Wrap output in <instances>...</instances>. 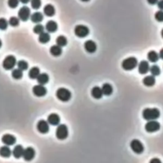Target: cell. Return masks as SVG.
<instances>
[{
  "instance_id": "obj_46",
  "label": "cell",
  "mask_w": 163,
  "mask_h": 163,
  "mask_svg": "<svg viewBox=\"0 0 163 163\" xmlns=\"http://www.w3.org/2000/svg\"><path fill=\"white\" fill-rule=\"evenodd\" d=\"M81 1H83V2H88L90 0H81Z\"/></svg>"
},
{
  "instance_id": "obj_43",
  "label": "cell",
  "mask_w": 163,
  "mask_h": 163,
  "mask_svg": "<svg viewBox=\"0 0 163 163\" xmlns=\"http://www.w3.org/2000/svg\"><path fill=\"white\" fill-rule=\"evenodd\" d=\"M159 54V58H161V59H163V48L161 50V51H160L159 54Z\"/></svg>"
},
{
  "instance_id": "obj_11",
  "label": "cell",
  "mask_w": 163,
  "mask_h": 163,
  "mask_svg": "<svg viewBox=\"0 0 163 163\" xmlns=\"http://www.w3.org/2000/svg\"><path fill=\"white\" fill-rule=\"evenodd\" d=\"M37 130L41 133H46L50 130V126L47 121L45 120H39L37 123Z\"/></svg>"
},
{
  "instance_id": "obj_18",
  "label": "cell",
  "mask_w": 163,
  "mask_h": 163,
  "mask_svg": "<svg viewBox=\"0 0 163 163\" xmlns=\"http://www.w3.org/2000/svg\"><path fill=\"white\" fill-rule=\"evenodd\" d=\"M23 151H24V149H23V146L21 145H17L13 149L12 155L15 158H20L21 157H23Z\"/></svg>"
},
{
  "instance_id": "obj_29",
  "label": "cell",
  "mask_w": 163,
  "mask_h": 163,
  "mask_svg": "<svg viewBox=\"0 0 163 163\" xmlns=\"http://www.w3.org/2000/svg\"><path fill=\"white\" fill-rule=\"evenodd\" d=\"M50 40H51V36H50L49 33H47V32H43V33L39 35V41L41 43H47Z\"/></svg>"
},
{
  "instance_id": "obj_47",
  "label": "cell",
  "mask_w": 163,
  "mask_h": 163,
  "mask_svg": "<svg viewBox=\"0 0 163 163\" xmlns=\"http://www.w3.org/2000/svg\"><path fill=\"white\" fill-rule=\"evenodd\" d=\"M2 46V41H1V39H0V47Z\"/></svg>"
},
{
  "instance_id": "obj_7",
  "label": "cell",
  "mask_w": 163,
  "mask_h": 163,
  "mask_svg": "<svg viewBox=\"0 0 163 163\" xmlns=\"http://www.w3.org/2000/svg\"><path fill=\"white\" fill-rule=\"evenodd\" d=\"M18 15H19V19H21L22 21H27L30 17V8L26 6H23L19 9V11L18 12Z\"/></svg>"
},
{
  "instance_id": "obj_4",
  "label": "cell",
  "mask_w": 163,
  "mask_h": 163,
  "mask_svg": "<svg viewBox=\"0 0 163 163\" xmlns=\"http://www.w3.org/2000/svg\"><path fill=\"white\" fill-rule=\"evenodd\" d=\"M69 131L67 126L65 124L58 125L55 131V135L58 140H64L68 137Z\"/></svg>"
},
{
  "instance_id": "obj_12",
  "label": "cell",
  "mask_w": 163,
  "mask_h": 163,
  "mask_svg": "<svg viewBox=\"0 0 163 163\" xmlns=\"http://www.w3.org/2000/svg\"><path fill=\"white\" fill-rule=\"evenodd\" d=\"M35 156V150L32 147H27L26 149H24L23 151V158H24V160L27 161H32L34 159Z\"/></svg>"
},
{
  "instance_id": "obj_28",
  "label": "cell",
  "mask_w": 163,
  "mask_h": 163,
  "mask_svg": "<svg viewBox=\"0 0 163 163\" xmlns=\"http://www.w3.org/2000/svg\"><path fill=\"white\" fill-rule=\"evenodd\" d=\"M147 58L150 62H157L159 59V54L156 51H151L147 54Z\"/></svg>"
},
{
  "instance_id": "obj_31",
  "label": "cell",
  "mask_w": 163,
  "mask_h": 163,
  "mask_svg": "<svg viewBox=\"0 0 163 163\" xmlns=\"http://www.w3.org/2000/svg\"><path fill=\"white\" fill-rule=\"evenodd\" d=\"M11 75H12L13 79H21L23 78V70H21L20 69H14L12 70V73H11Z\"/></svg>"
},
{
  "instance_id": "obj_5",
  "label": "cell",
  "mask_w": 163,
  "mask_h": 163,
  "mask_svg": "<svg viewBox=\"0 0 163 163\" xmlns=\"http://www.w3.org/2000/svg\"><path fill=\"white\" fill-rule=\"evenodd\" d=\"M16 64H17V61H16L15 57L13 56V55H8V56H7L3 59V67L5 70H10L14 69V67H15Z\"/></svg>"
},
{
  "instance_id": "obj_39",
  "label": "cell",
  "mask_w": 163,
  "mask_h": 163,
  "mask_svg": "<svg viewBox=\"0 0 163 163\" xmlns=\"http://www.w3.org/2000/svg\"><path fill=\"white\" fill-rule=\"evenodd\" d=\"M155 19H156L158 22H159V23H162L163 22V11H157V12L155 13Z\"/></svg>"
},
{
  "instance_id": "obj_10",
  "label": "cell",
  "mask_w": 163,
  "mask_h": 163,
  "mask_svg": "<svg viewBox=\"0 0 163 163\" xmlns=\"http://www.w3.org/2000/svg\"><path fill=\"white\" fill-rule=\"evenodd\" d=\"M32 91H33V94L35 95V96L43 97L46 95L47 90H46V87H45L43 85L39 84L34 86Z\"/></svg>"
},
{
  "instance_id": "obj_37",
  "label": "cell",
  "mask_w": 163,
  "mask_h": 163,
  "mask_svg": "<svg viewBox=\"0 0 163 163\" xmlns=\"http://www.w3.org/2000/svg\"><path fill=\"white\" fill-rule=\"evenodd\" d=\"M8 22L3 19V18H1L0 19V30H6L7 28V26H8Z\"/></svg>"
},
{
  "instance_id": "obj_42",
  "label": "cell",
  "mask_w": 163,
  "mask_h": 163,
  "mask_svg": "<svg viewBox=\"0 0 163 163\" xmlns=\"http://www.w3.org/2000/svg\"><path fill=\"white\" fill-rule=\"evenodd\" d=\"M147 2L150 5H155V4L158 3V0H147Z\"/></svg>"
},
{
  "instance_id": "obj_3",
  "label": "cell",
  "mask_w": 163,
  "mask_h": 163,
  "mask_svg": "<svg viewBox=\"0 0 163 163\" xmlns=\"http://www.w3.org/2000/svg\"><path fill=\"white\" fill-rule=\"evenodd\" d=\"M138 66V59L134 57H129L122 62V67L125 70H132Z\"/></svg>"
},
{
  "instance_id": "obj_6",
  "label": "cell",
  "mask_w": 163,
  "mask_h": 163,
  "mask_svg": "<svg viewBox=\"0 0 163 163\" xmlns=\"http://www.w3.org/2000/svg\"><path fill=\"white\" fill-rule=\"evenodd\" d=\"M90 33V30L86 26L84 25H78L74 27V34L79 38L86 37Z\"/></svg>"
},
{
  "instance_id": "obj_40",
  "label": "cell",
  "mask_w": 163,
  "mask_h": 163,
  "mask_svg": "<svg viewBox=\"0 0 163 163\" xmlns=\"http://www.w3.org/2000/svg\"><path fill=\"white\" fill-rule=\"evenodd\" d=\"M149 163H161V161L159 159V158H152V159L149 161Z\"/></svg>"
},
{
  "instance_id": "obj_26",
  "label": "cell",
  "mask_w": 163,
  "mask_h": 163,
  "mask_svg": "<svg viewBox=\"0 0 163 163\" xmlns=\"http://www.w3.org/2000/svg\"><path fill=\"white\" fill-rule=\"evenodd\" d=\"M50 52L52 54L53 56L58 57L59 55H61L62 53V50L61 46H58V45H54L51 47L50 49Z\"/></svg>"
},
{
  "instance_id": "obj_36",
  "label": "cell",
  "mask_w": 163,
  "mask_h": 163,
  "mask_svg": "<svg viewBox=\"0 0 163 163\" xmlns=\"http://www.w3.org/2000/svg\"><path fill=\"white\" fill-rule=\"evenodd\" d=\"M8 23L11 25V26H17L19 25V18L14 17V16H13V17L10 18Z\"/></svg>"
},
{
  "instance_id": "obj_35",
  "label": "cell",
  "mask_w": 163,
  "mask_h": 163,
  "mask_svg": "<svg viewBox=\"0 0 163 163\" xmlns=\"http://www.w3.org/2000/svg\"><path fill=\"white\" fill-rule=\"evenodd\" d=\"M30 4H31V7L35 10H38L40 8L41 5H42V1L41 0H30Z\"/></svg>"
},
{
  "instance_id": "obj_34",
  "label": "cell",
  "mask_w": 163,
  "mask_h": 163,
  "mask_svg": "<svg viewBox=\"0 0 163 163\" xmlns=\"http://www.w3.org/2000/svg\"><path fill=\"white\" fill-rule=\"evenodd\" d=\"M44 29H45V27H44L41 24H36L35 26H34L33 28V31L35 34H37V35H40V34L43 33L44 32Z\"/></svg>"
},
{
  "instance_id": "obj_30",
  "label": "cell",
  "mask_w": 163,
  "mask_h": 163,
  "mask_svg": "<svg viewBox=\"0 0 163 163\" xmlns=\"http://www.w3.org/2000/svg\"><path fill=\"white\" fill-rule=\"evenodd\" d=\"M67 44V39L65 36L63 35H59L56 39V45L59 46H65Z\"/></svg>"
},
{
  "instance_id": "obj_27",
  "label": "cell",
  "mask_w": 163,
  "mask_h": 163,
  "mask_svg": "<svg viewBox=\"0 0 163 163\" xmlns=\"http://www.w3.org/2000/svg\"><path fill=\"white\" fill-rule=\"evenodd\" d=\"M38 83L40 85H45L48 83V81H49V76L46 73H42V74H39V75L38 76L37 79Z\"/></svg>"
},
{
  "instance_id": "obj_1",
  "label": "cell",
  "mask_w": 163,
  "mask_h": 163,
  "mask_svg": "<svg viewBox=\"0 0 163 163\" xmlns=\"http://www.w3.org/2000/svg\"><path fill=\"white\" fill-rule=\"evenodd\" d=\"M142 117L146 121L157 120L160 117V111L157 108H146L142 111Z\"/></svg>"
},
{
  "instance_id": "obj_33",
  "label": "cell",
  "mask_w": 163,
  "mask_h": 163,
  "mask_svg": "<svg viewBox=\"0 0 163 163\" xmlns=\"http://www.w3.org/2000/svg\"><path fill=\"white\" fill-rule=\"evenodd\" d=\"M17 66H18V68L20 69L21 70H26L28 69V63L26 62V61L24 60H20L17 62Z\"/></svg>"
},
{
  "instance_id": "obj_45",
  "label": "cell",
  "mask_w": 163,
  "mask_h": 163,
  "mask_svg": "<svg viewBox=\"0 0 163 163\" xmlns=\"http://www.w3.org/2000/svg\"><path fill=\"white\" fill-rule=\"evenodd\" d=\"M161 37L163 38V29L161 30Z\"/></svg>"
},
{
  "instance_id": "obj_2",
  "label": "cell",
  "mask_w": 163,
  "mask_h": 163,
  "mask_svg": "<svg viewBox=\"0 0 163 163\" xmlns=\"http://www.w3.org/2000/svg\"><path fill=\"white\" fill-rule=\"evenodd\" d=\"M55 95L58 100L62 102H68L71 98V93L67 88H58Z\"/></svg>"
},
{
  "instance_id": "obj_14",
  "label": "cell",
  "mask_w": 163,
  "mask_h": 163,
  "mask_svg": "<svg viewBox=\"0 0 163 163\" xmlns=\"http://www.w3.org/2000/svg\"><path fill=\"white\" fill-rule=\"evenodd\" d=\"M84 48L86 52L90 53V54H93L96 51L97 45L93 40H87L85 42Z\"/></svg>"
},
{
  "instance_id": "obj_22",
  "label": "cell",
  "mask_w": 163,
  "mask_h": 163,
  "mask_svg": "<svg viewBox=\"0 0 163 163\" xmlns=\"http://www.w3.org/2000/svg\"><path fill=\"white\" fill-rule=\"evenodd\" d=\"M11 154H12V151L8 146H3L0 147V156L3 158H9L11 157Z\"/></svg>"
},
{
  "instance_id": "obj_20",
  "label": "cell",
  "mask_w": 163,
  "mask_h": 163,
  "mask_svg": "<svg viewBox=\"0 0 163 163\" xmlns=\"http://www.w3.org/2000/svg\"><path fill=\"white\" fill-rule=\"evenodd\" d=\"M103 94L102 91V88L99 86H95L91 90V96L95 99H100Z\"/></svg>"
},
{
  "instance_id": "obj_32",
  "label": "cell",
  "mask_w": 163,
  "mask_h": 163,
  "mask_svg": "<svg viewBox=\"0 0 163 163\" xmlns=\"http://www.w3.org/2000/svg\"><path fill=\"white\" fill-rule=\"evenodd\" d=\"M149 71L151 73V75H153L154 77L158 76L161 74V70H160V67L158 65H153L152 67H150Z\"/></svg>"
},
{
  "instance_id": "obj_8",
  "label": "cell",
  "mask_w": 163,
  "mask_h": 163,
  "mask_svg": "<svg viewBox=\"0 0 163 163\" xmlns=\"http://www.w3.org/2000/svg\"><path fill=\"white\" fill-rule=\"evenodd\" d=\"M130 148L135 154H138V155H141L144 151L143 144L138 139H133V141H131Z\"/></svg>"
},
{
  "instance_id": "obj_13",
  "label": "cell",
  "mask_w": 163,
  "mask_h": 163,
  "mask_svg": "<svg viewBox=\"0 0 163 163\" xmlns=\"http://www.w3.org/2000/svg\"><path fill=\"white\" fill-rule=\"evenodd\" d=\"M2 142L6 146H13L16 142V138L12 134H4L2 137Z\"/></svg>"
},
{
  "instance_id": "obj_17",
  "label": "cell",
  "mask_w": 163,
  "mask_h": 163,
  "mask_svg": "<svg viewBox=\"0 0 163 163\" xmlns=\"http://www.w3.org/2000/svg\"><path fill=\"white\" fill-rule=\"evenodd\" d=\"M45 28H46V31L48 33H54L58 29V24H57L56 22L53 21V20H50V21L46 23Z\"/></svg>"
},
{
  "instance_id": "obj_15",
  "label": "cell",
  "mask_w": 163,
  "mask_h": 163,
  "mask_svg": "<svg viewBox=\"0 0 163 163\" xmlns=\"http://www.w3.org/2000/svg\"><path fill=\"white\" fill-rule=\"evenodd\" d=\"M149 62L146 60H142L139 62V72L141 74H146L149 71Z\"/></svg>"
},
{
  "instance_id": "obj_9",
  "label": "cell",
  "mask_w": 163,
  "mask_h": 163,
  "mask_svg": "<svg viewBox=\"0 0 163 163\" xmlns=\"http://www.w3.org/2000/svg\"><path fill=\"white\" fill-rule=\"evenodd\" d=\"M160 123L157 122L156 120H153V121H148L145 126V130L149 133H154L160 130Z\"/></svg>"
},
{
  "instance_id": "obj_23",
  "label": "cell",
  "mask_w": 163,
  "mask_h": 163,
  "mask_svg": "<svg viewBox=\"0 0 163 163\" xmlns=\"http://www.w3.org/2000/svg\"><path fill=\"white\" fill-rule=\"evenodd\" d=\"M155 78L153 75H148L144 78L142 83L146 86H153L155 84Z\"/></svg>"
},
{
  "instance_id": "obj_41",
  "label": "cell",
  "mask_w": 163,
  "mask_h": 163,
  "mask_svg": "<svg viewBox=\"0 0 163 163\" xmlns=\"http://www.w3.org/2000/svg\"><path fill=\"white\" fill-rule=\"evenodd\" d=\"M157 4H158V8H159L161 11H163V0H159Z\"/></svg>"
},
{
  "instance_id": "obj_38",
  "label": "cell",
  "mask_w": 163,
  "mask_h": 163,
  "mask_svg": "<svg viewBox=\"0 0 163 163\" xmlns=\"http://www.w3.org/2000/svg\"><path fill=\"white\" fill-rule=\"evenodd\" d=\"M19 3V0H8L7 4L11 8H16Z\"/></svg>"
},
{
  "instance_id": "obj_25",
  "label": "cell",
  "mask_w": 163,
  "mask_h": 163,
  "mask_svg": "<svg viewBox=\"0 0 163 163\" xmlns=\"http://www.w3.org/2000/svg\"><path fill=\"white\" fill-rule=\"evenodd\" d=\"M102 91L103 95L106 96H110L113 93V87L111 84L109 83H104L102 86Z\"/></svg>"
},
{
  "instance_id": "obj_16",
  "label": "cell",
  "mask_w": 163,
  "mask_h": 163,
  "mask_svg": "<svg viewBox=\"0 0 163 163\" xmlns=\"http://www.w3.org/2000/svg\"><path fill=\"white\" fill-rule=\"evenodd\" d=\"M47 122L50 125L58 126L60 122V117L57 114H51L47 117Z\"/></svg>"
},
{
  "instance_id": "obj_19",
  "label": "cell",
  "mask_w": 163,
  "mask_h": 163,
  "mask_svg": "<svg viewBox=\"0 0 163 163\" xmlns=\"http://www.w3.org/2000/svg\"><path fill=\"white\" fill-rule=\"evenodd\" d=\"M43 13L45 15L48 16V17H52L55 14V9L54 7L51 4H47L43 8Z\"/></svg>"
},
{
  "instance_id": "obj_21",
  "label": "cell",
  "mask_w": 163,
  "mask_h": 163,
  "mask_svg": "<svg viewBox=\"0 0 163 163\" xmlns=\"http://www.w3.org/2000/svg\"><path fill=\"white\" fill-rule=\"evenodd\" d=\"M30 20L33 22L34 23H39L43 20V14L41 12H35L30 15Z\"/></svg>"
},
{
  "instance_id": "obj_24",
  "label": "cell",
  "mask_w": 163,
  "mask_h": 163,
  "mask_svg": "<svg viewBox=\"0 0 163 163\" xmlns=\"http://www.w3.org/2000/svg\"><path fill=\"white\" fill-rule=\"evenodd\" d=\"M39 74H40V70H39V67H34L29 70L28 76L30 79H36L38 76L39 75Z\"/></svg>"
},
{
  "instance_id": "obj_44",
  "label": "cell",
  "mask_w": 163,
  "mask_h": 163,
  "mask_svg": "<svg viewBox=\"0 0 163 163\" xmlns=\"http://www.w3.org/2000/svg\"><path fill=\"white\" fill-rule=\"evenodd\" d=\"M30 0H19V2H21L23 4H26L30 2Z\"/></svg>"
}]
</instances>
